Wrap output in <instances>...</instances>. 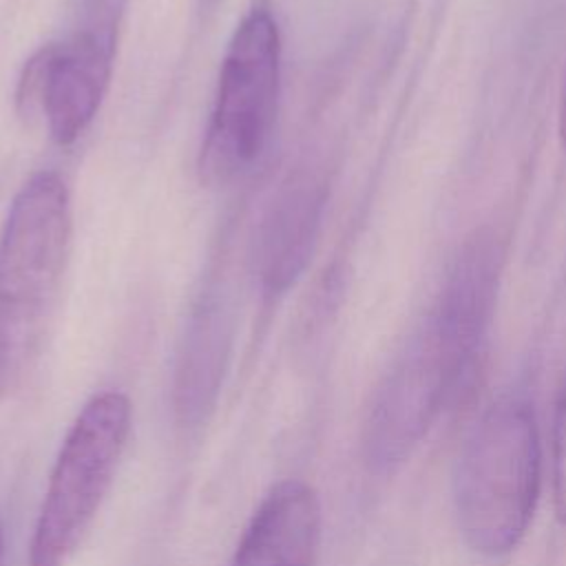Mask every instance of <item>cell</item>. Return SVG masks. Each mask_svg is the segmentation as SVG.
I'll return each instance as SVG.
<instances>
[{
    "label": "cell",
    "instance_id": "cell-9",
    "mask_svg": "<svg viewBox=\"0 0 566 566\" xmlns=\"http://www.w3.org/2000/svg\"><path fill=\"white\" fill-rule=\"evenodd\" d=\"M230 343L232 307L221 287H208L190 314L177 358L175 409L184 422H199L212 407Z\"/></svg>",
    "mask_w": 566,
    "mask_h": 566
},
{
    "label": "cell",
    "instance_id": "cell-2",
    "mask_svg": "<svg viewBox=\"0 0 566 566\" xmlns=\"http://www.w3.org/2000/svg\"><path fill=\"white\" fill-rule=\"evenodd\" d=\"M542 482L535 413L522 398L495 400L469 433L453 500L462 539L484 557L511 553L528 531Z\"/></svg>",
    "mask_w": 566,
    "mask_h": 566
},
{
    "label": "cell",
    "instance_id": "cell-10",
    "mask_svg": "<svg viewBox=\"0 0 566 566\" xmlns=\"http://www.w3.org/2000/svg\"><path fill=\"white\" fill-rule=\"evenodd\" d=\"M553 500L559 522L566 524V380L559 391L553 427Z\"/></svg>",
    "mask_w": 566,
    "mask_h": 566
},
{
    "label": "cell",
    "instance_id": "cell-6",
    "mask_svg": "<svg viewBox=\"0 0 566 566\" xmlns=\"http://www.w3.org/2000/svg\"><path fill=\"white\" fill-rule=\"evenodd\" d=\"M111 77V44L99 33L82 31L40 49L18 82L22 113H38L51 139L73 144L99 111Z\"/></svg>",
    "mask_w": 566,
    "mask_h": 566
},
{
    "label": "cell",
    "instance_id": "cell-4",
    "mask_svg": "<svg viewBox=\"0 0 566 566\" xmlns=\"http://www.w3.org/2000/svg\"><path fill=\"white\" fill-rule=\"evenodd\" d=\"M480 349L449 321L427 316L371 402L363 449L374 471H391L416 451L475 367Z\"/></svg>",
    "mask_w": 566,
    "mask_h": 566
},
{
    "label": "cell",
    "instance_id": "cell-12",
    "mask_svg": "<svg viewBox=\"0 0 566 566\" xmlns=\"http://www.w3.org/2000/svg\"><path fill=\"white\" fill-rule=\"evenodd\" d=\"M0 564H2V524H0Z\"/></svg>",
    "mask_w": 566,
    "mask_h": 566
},
{
    "label": "cell",
    "instance_id": "cell-3",
    "mask_svg": "<svg viewBox=\"0 0 566 566\" xmlns=\"http://www.w3.org/2000/svg\"><path fill=\"white\" fill-rule=\"evenodd\" d=\"M130 429L133 407L122 391H99L80 409L55 455L27 566L73 562L115 480Z\"/></svg>",
    "mask_w": 566,
    "mask_h": 566
},
{
    "label": "cell",
    "instance_id": "cell-1",
    "mask_svg": "<svg viewBox=\"0 0 566 566\" xmlns=\"http://www.w3.org/2000/svg\"><path fill=\"white\" fill-rule=\"evenodd\" d=\"M73 217L64 179L40 170L13 197L0 230V402L31 374L60 294Z\"/></svg>",
    "mask_w": 566,
    "mask_h": 566
},
{
    "label": "cell",
    "instance_id": "cell-5",
    "mask_svg": "<svg viewBox=\"0 0 566 566\" xmlns=\"http://www.w3.org/2000/svg\"><path fill=\"white\" fill-rule=\"evenodd\" d=\"M281 33L272 13L252 9L226 49L210 122L199 150V175L221 186L263 155L279 108Z\"/></svg>",
    "mask_w": 566,
    "mask_h": 566
},
{
    "label": "cell",
    "instance_id": "cell-13",
    "mask_svg": "<svg viewBox=\"0 0 566 566\" xmlns=\"http://www.w3.org/2000/svg\"><path fill=\"white\" fill-rule=\"evenodd\" d=\"M208 2H214V0H208Z\"/></svg>",
    "mask_w": 566,
    "mask_h": 566
},
{
    "label": "cell",
    "instance_id": "cell-7",
    "mask_svg": "<svg viewBox=\"0 0 566 566\" xmlns=\"http://www.w3.org/2000/svg\"><path fill=\"white\" fill-rule=\"evenodd\" d=\"M325 181L296 168L276 188L254 239V270L270 296L285 294L305 272L325 208Z\"/></svg>",
    "mask_w": 566,
    "mask_h": 566
},
{
    "label": "cell",
    "instance_id": "cell-8",
    "mask_svg": "<svg viewBox=\"0 0 566 566\" xmlns=\"http://www.w3.org/2000/svg\"><path fill=\"white\" fill-rule=\"evenodd\" d=\"M321 500L312 484L287 478L254 509L230 566H316Z\"/></svg>",
    "mask_w": 566,
    "mask_h": 566
},
{
    "label": "cell",
    "instance_id": "cell-11",
    "mask_svg": "<svg viewBox=\"0 0 566 566\" xmlns=\"http://www.w3.org/2000/svg\"><path fill=\"white\" fill-rule=\"evenodd\" d=\"M559 142H562V150L566 155V73H564L562 102H559Z\"/></svg>",
    "mask_w": 566,
    "mask_h": 566
}]
</instances>
